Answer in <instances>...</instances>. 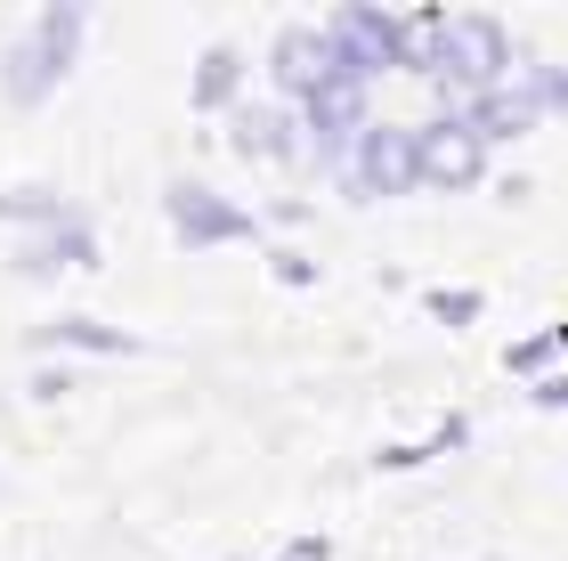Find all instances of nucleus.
Here are the masks:
<instances>
[{
    "label": "nucleus",
    "mask_w": 568,
    "mask_h": 561,
    "mask_svg": "<svg viewBox=\"0 0 568 561\" xmlns=\"http://www.w3.org/2000/svg\"><path fill=\"white\" fill-rule=\"evenodd\" d=\"M430 73H438L447 90H471V98L504 90V73H511V41H504V24H496V17H479V9L447 17V24H438V49H430Z\"/></svg>",
    "instance_id": "nucleus-1"
},
{
    "label": "nucleus",
    "mask_w": 568,
    "mask_h": 561,
    "mask_svg": "<svg viewBox=\"0 0 568 561\" xmlns=\"http://www.w3.org/2000/svg\"><path fill=\"white\" fill-rule=\"evenodd\" d=\"M415 171L423 188H479L487 180V139L471 131V114H447V122H423L415 131Z\"/></svg>",
    "instance_id": "nucleus-2"
},
{
    "label": "nucleus",
    "mask_w": 568,
    "mask_h": 561,
    "mask_svg": "<svg viewBox=\"0 0 568 561\" xmlns=\"http://www.w3.org/2000/svg\"><path fill=\"white\" fill-rule=\"evenodd\" d=\"M73 41H82V9H49L41 24H33V41L9 58V98L17 107H33V98H49V82L65 73V58H73Z\"/></svg>",
    "instance_id": "nucleus-3"
},
{
    "label": "nucleus",
    "mask_w": 568,
    "mask_h": 561,
    "mask_svg": "<svg viewBox=\"0 0 568 561\" xmlns=\"http://www.w3.org/2000/svg\"><path fill=\"white\" fill-rule=\"evenodd\" d=\"M349 188H366V196H406V188H423V171H415V131H398V122L357 131V171H349Z\"/></svg>",
    "instance_id": "nucleus-4"
},
{
    "label": "nucleus",
    "mask_w": 568,
    "mask_h": 561,
    "mask_svg": "<svg viewBox=\"0 0 568 561\" xmlns=\"http://www.w3.org/2000/svg\"><path fill=\"white\" fill-rule=\"evenodd\" d=\"M171 228H179V244H220V237H252V220L236 212V203H220L212 188H171Z\"/></svg>",
    "instance_id": "nucleus-5"
},
{
    "label": "nucleus",
    "mask_w": 568,
    "mask_h": 561,
    "mask_svg": "<svg viewBox=\"0 0 568 561\" xmlns=\"http://www.w3.org/2000/svg\"><path fill=\"white\" fill-rule=\"evenodd\" d=\"M333 73H342V58H333V41L325 33H276V82H284V98H317Z\"/></svg>",
    "instance_id": "nucleus-6"
},
{
    "label": "nucleus",
    "mask_w": 568,
    "mask_h": 561,
    "mask_svg": "<svg viewBox=\"0 0 568 561\" xmlns=\"http://www.w3.org/2000/svg\"><path fill=\"white\" fill-rule=\"evenodd\" d=\"M536 98H528V82H504V90H487V98H471V131L479 139H520V131H536Z\"/></svg>",
    "instance_id": "nucleus-7"
},
{
    "label": "nucleus",
    "mask_w": 568,
    "mask_h": 561,
    "mask_svg": "<svg viewBox=\"0 0 568 561\" xmlns=\"http://www.w3.org/2000/svg\"><path fill=\"white\" fill-rule=\"evenodd\" d=\"M308 122H317V131L325 139H349L357 131V122H366V82H357V73H333V82L317 90V98H308V107H301Z\"/></svg>",
    "instance_id": "nucleus-8"
},
{
    "label": "nucleus",
    "mask_w": 568,
    "mask_h": 561,
    "mask_svg": "<svg viewBox=\"0 0 568 561\" xmlns=\"http://www.w3.org/2000/svg\"><path fill=\"white\" fill-rule=\"evenodd\" d=\"M560 350H568V325H545V334L511 342V350H504V367H511V374H545V367L560 359Z\"/></svg>",
    "instance_id": "nucleus-9"
},
{
    "label": "nucleus",
    "mask_w": 568,
    "mask_h": 561,
    "mask_svg": "<svg viewBox=\"0 0 568 561\" xmlns=\"http://www.w3.org/2000/svg\"><path fill=\"white\" fill-rule=\"evenodd\" d=\"M65 261H90V237H73V228H65V237H49V244H24L17 252V269H65Z\"/></svg>",
    "instance_id": "nucleus-10"
},
{
    "label": "nucleus",
    "mask_w": 568,
    "mask_h": 561,
    "mask_svg": "<svg viewBox=\"0 0 568 561\" xmlns=\"http://www.w3.org/2000/svg\"><path fill=\"white\" fill-rule=\"evenodd\" d=\"M220 98H236V49H212L195 73V107H220Z\"/></svg>",
    "instance_id": "nucleus-11"
},
{
    "label": "nucleus",
    "mask_w": 568,
    "mask_h": 561,
    "mask_svg": "<svg viewBox=\"0 0 568 561\" xmlns=\"http://www.w3.org/2000/svg\"><path fill=\"white\" fill-rule=\"evenodd\" d=\"M41 342H73V350H131V334H106V325H90V318H65V325H49Z\"/></svg>",
    "instance_id": "nucleus-12"
},
{
    "label": "nucleus",
    "mask_w": 568,
    "mask_h": 561,
    "mask_svg": "<svg viewBox=\"0 0 568 561\" xmlns=\"http://www.w3.org/2000/svg\"><path fill=\"white\" fill-rule=\"evenodd\" d=\"M520 82H528V98H536L545 114H568V66H528Z\"/></svg>",
    "instance_id": "nucleus-13"
},
{
    "label": "nucleus",
    "mask_w": 568,
    "mask_h": 561,
    "mask_svg": "<svg viewBox=\"0 0 568 561\" xmlns=\"http://www.w3.org/2000/svg\"><path fill=\"white\" fill-rule=\"evenodd\" d=\"M479 310H487V301H479V293H463V285H455V293H430V318H438V325H471Z\"/></svg>",
    "instance_id": "nucleus-14"
},
{
    "label": "nucleus",
    "mask_w": 568,
    "mask_h": 561,
    "mask_svg": "<svg viewBox=\"0 0 568 561\" xmlns=\"http://www.w3.org/2000/svg\"><path fill=\"white\" fill-rule=\"evenodd\" d=\"M528 399H536V407H568V367H560V374H545Z\"/></svg>",
    "instance_id": "nucleus-15"
},
{
    "label": "nucleus",
    "mask_w": 568,
    "mask_h": 561,
    "mask_svg": "<svg viewBox=\"0 0 568 561\" xmlns=\"http://www.w3.org/2000/svg\"><path fill=\"white\" fill-rule=\"evenodd\" d=\"M284 561H333V545L325 538H301V545H284Z\"/></svg>",
    "instance_id": "nucleus-16"
}]
</instances>
